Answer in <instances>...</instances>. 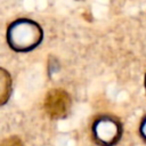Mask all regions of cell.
I'll return each mask as SVG.
<instances>
[{"label":"cell","instance_id":"6da1fadb","mask_svg":"<svg viewBox=\"0 0 146 146\" xmlns=\"http://www.w3.org/2000/svg\"><path fill=\"white\" fill-rule=\"evenodd\" d=\"M43 39L41 26L29 18H18L7 27L6 40L10 49L17 52L34 50Z\"/></svg>","mask_w":146,"mask_h":146},{"label":"cell","instance_id":"7a4b0ae2","mask_svg":"<svg viewBox=\"0 0 146 146\" xmlns=\"http://www.w3.org/2000/svg\"><path fill=\"white\" fill-rule=\"evenodd\" d=\"M91 135L99 146H114L123 135V125L113 114H99L92 122Z\"/></svg>","mask_w":146,"mask_h":146},{"label":"cell","instance_id":"3957f363","mask_svg":"<svg viewBox=\"0 0 146 146\" xmlns=\"http://www.w3.org/2000/svg\"><path fill=\"white\" fill-rule=\"evenodd\" d=\"M71 104V97L65 90L54 88L47 92L43 107L50 119H64L70 112Z\"/></svg>","mask_w":146,"mask_h":146},{"label":"cell","instance_id":"277c9868","mask_svg":"<svg viewBox=\"0 0 146 146\" xmlns=\"http://www.w3.org/2000/svg\"><path fill=\"white\" fill-rule=\"evenodd\" d=\"M13 92V80L9 72L0 67V106H3Z\"/></svg>","mask_w":146,"mask_h":146},{"label":"cell","instance_id":"5b68a950","mask_svg":"<svg viewBox=\"0 0 146 146\" xmlns=\"http://www.w3.org/2000/svg\"><path fill=\"white\" fill-rule=\"evenodd\" d=\"M0 146H24L23 141L17 136H10L6 139H3L0 144Z\"/></svg>","mask_w":146,"mask_h":146},{"label":"cell","instance_id":"8992f818","mask_svg":"<svg viewBox=\"0 0 146 146\" xmlns=\"http://www.w3.org/2000/svg\"><path fill=\"white\" fill-rule=\"evenodd\" d=\"M139 133H140V137L143 138V140L146 143V115H145V116L141 119V121H140Z\"/></svg>","mask_w":146,"mask_h":146},{"label":"cell","instance_id":"52a82bcc","mask_svg":"<svg viewBox=\"0 0 146 146\" xmlns=\"http://www.w3.org/2000/svg\"><path fill=\"white\" fill-rule=\"evenodd\" d=\"M145 89H146V74H145Z\"/></svg>","mask_w":146,"mask_h":146}]
</instances>
